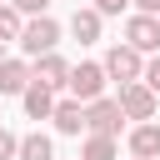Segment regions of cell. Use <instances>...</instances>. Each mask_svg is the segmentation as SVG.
<instances>
[{
	"label": "cell",
	"mask_w": 160,
	"mask_h": 160,
	"mask_svg": "<svg viewBox=\"0 0 160 160\" xmlns=\"http://www.w3.org/2000/svg\"><path fill=\"white\" fill-rule=\"evenodd\" d=\"M30 60L35 55H45V50H55L60 45V25L50 20V15H25V25H20V40H15Z\"/></svg>",
	"instance_id": "6da1fadb"
},
{
	"label": "cell",
	"mask_w": 160,
	"mask_h": 160,
	"mask_svg": "<svg viewBox=\"0 0 160 160\" xmlns=\"http://www.w3.org/2000/svg\"><path fill=\"white\" fill-rule=\"evenodd\" d=\"M120 125H125L120 100H110V95L85 100V130H90V135H120Z\"/></svg>",
	"instance_id": "7a4b0ae2"
},
{
	"label": "cell",
	"mask_w": 160,
	"mask_h": 160,
	"mask_svg": "<svg viewBox=\"0 0 160 160\" xmlns=\"http://www.w3.org/2000/svg\"><path fill=\"white\" fill-rule=\"evenodd\" d=\"M100 65H105V75H110V80H120V85H130V80H140V75H145V55H140L135 45H110Z\"/></svg>",
	"instance_id": "3957f363"
},
{
	"label": "cell",
	"mask_w": 160,
	"mask_h": 160,
	"mask_svg": "<svg viewBox=\"0 0 160 160\" xmlns=\"http://www.w3.org/2000/svg\"><path fill=\"white\" fill-rule=\"evenodd\" d=\"M105 65H95V60H80V65H70V80H65V90L75 95V100H95V95H105Z\"/></svg>",
	"instance_id": "277c9868"
},
{
	"label": "cell",
	"mask_w": 160,
	"mask_h": 160,
	"mask_svg": "<svg viewBox=\"0 0 160 160\" xmlns=\"http://www.w3.org/2000/svg\"><path fill=\"white\" fill-rule=\"evenodd\" d=\"M155 105H160V95H155L145 80L120 85V110H125V120H155Z\"/></svg>",
	"instance_id": "5b68a950"
},
{
	"label": "cell",
	"mask_w": 160,
	"mask_h": 160,
	"mask_svg": "<svg viewBox=\"0 0 160 160\" xmlns=\"http://www.w3.org/2000/svg\"><path fill=\"white\" fill-rule=\"evenodd\" d=\"M125 45H135L140 55H155L160 50V15H130L125 20Z\"/></svg>",
	"instance_id": "8992f818"
},
{
	"label": "cell",
	"mask_w": 160,
	"mask_h": 160,
	"mask_svg": "<svg viewBox=\"0 0 160 160\" xmlns=\"http://www.w3.org/2000/svg\"><path fill=\"white\" fill-rule=\"evenodd\" d=\"M30 75H35L40 85H50V90H65V80H70V65H65V55L45 50V55H35V60H30Z\"/></svg>",
	"instance_id": "52a82bcc"
},
{
	"label": "cell",
	"mask_w": 160,
	"mask_h": 160,
	"mask_svg": "<svg viewBox=\"0 0 160 160\" xmlns=\"http://www.w3.org/2000/svg\"><path fill=\"white\" fill-rule=\"evenodd\" d=\"M50 120H55V130L60 135H80L85 130V100H55V110H50Z\"/></svg>",
	"instance_id": "ba28073f"
},
{
	"label": "cell",
	"mask_w": 160,
	"mask_h": 160,
	"mask_svg": "<svg viewBox=\"0 0 160 160\" xmlns=\"http://www.w3.org/2000/svg\"><path fill=\"white\" fill-rule=\"evenodd\" d=\"M30 80H35L30 75V60H20V55H5L0 60V95H20Z\"/></svg>",
	"instance_id": "9c48e42d"
},
{
	"label": "cell",
	"mask_w": 160,
	"mask_h": 160,
	"mask_svg": "<svg viewBox=\"0 0 160 160\" xmlns=\"http://www.w3.org/2000/svg\"><path fill=\"white\" fill-rule=\"evenodd\" d=\"M20 100H25V115H30V120H50V110H55V90L40 85V80H30V85L20 90Z\"/></svg>",
	"instance_id": "30bf717a"
},
{
	"label": "cell",
	"mask_w": 160,
	"mask_h": 160,
	"mask_svg": "<svg viewBox=\"0 0 160 160\" xmlns=\"http://www.w3.org/2000/svg\"><path fill=\"white\" fill-rule=\"evenodd\" d=\"M130 155H135V160H155V155H160V125H155V120H140V125L130 130Z\"/></svg>",
	"instance_id": "8fae6325"
},
{
	"label": "cell",
	"mask_w": 160,
	"mask_h": 160,
	"mask_svg": "<svg viewBox=\"0 0 160 160\" xmlns=\"http://www.w3.org/2000/svg\"><path fill=\"white\" fill-rule=\"evenodd\" d=\"M100 20H105V15H100L95 5H90V10H75V15H70V35H75L80 45H95V40H100Z\"/></svg>",
	"instance_id": "7c38bea8"
},
{
	"label": "cell",
	"mask_w": 160,
	"mask_h": 160,
	"mask_svg": "<svg viewBox=\"0 0 160 160\" xmlns=\"http://www.w3.org/2000/svg\"><path fill=\"white\" fill-rule=\"evenodd\" d=\"M15 160H55V145H50V135H25L20 140V150H15Z\"/></svg>",
	"instance_id": "4fadbf2b"
},
{
	"label": "cell",
	"mask_w": 160,
	"mask_h": 160,
	"mask_svg": "<svg viewBox=\"0 0 160 160\" xmlns=\"http://www.w3.org/2000/svg\"><path fill=\"white\" fill-rule=\"evenodd\" d=\"M80 160H120V145H115V135H85V150H80Z\"/></svg>",
	"instance_id": "5bb4252c"
},
{
	"label": "cell",
	"mask_w": 160,
	"mask_h": 160,
	"mask_svg": "<svg viewBox=\"0 0 160 160\" xmlns=\"http://www.w3.org/2000/svg\"><path fill=\"white\" fill-rule=\"evenodd\" d=\"M20 25H25V15L0 0V40H20Z\"/></svg>",
	"instance_id": "9a60e30c"
},
{
	"label": "cell",
	"mask_w": 160,
	"mask_h": 160,
	"mask_svg": "<svg viewBox=\"0 0 160 160\" xmlns=\"http://www.w3.org/2000/svg\"><path fill=\"white\" fill-rule=\"evenodd\" d=\"M140 80H145V85H150V90L160 95V50H155V55L145 60V75H140Z\"/></svg>",
	"instance_id": "2e32d148"
},
{
	"label": "cell",
	"mask_w": 160,
	"mask_h": 160,
	"mask_svg": "<svg viewBox=\"0 0 160 160\" xmlns=\"http://www.w3.org/2000/svg\"><path fill=\"white\" fill-rule=\"evenodd\" d=\"M10 5H15L20 15H45V10H50V0H10Z\"/></svg>",
	"instance_id": "e0dca14e"
},
{
	"label": "cell",
	"mask_w": 160,
	"mask_h": 160,
	"mask_svg": "<svg viewBox=\"0 0 160 160\" xmlns=\"http://www.w3.org/2000/svg\"><path fill=\"white\" fill-rule=\"evenodd\" d=\"M15 150H20V140L10 130H0V160H15Z\"/></svg>",
	"instance_id": "ac0fdd59"
},
{
	"label": "cell",
	"mask_w": 160,
	"mask_h": 160,
	"mask_svg": "<svg viewBox=\"0 0 160 160\" xmlns=\"http://www.w3.org/2000/svg\"><path fill=\"white\" fill-rule=\"evenodd\" d=\"M95 10L100 15H120V10H130V0H95Z\"/></svg>",
	"instance_id": "d6986e66"
},
{
	"label": "cell",
	"mask_w": 160,
	"mask_h": 160,
	"mask_svg": "<svg viewBox=\"0 0 160 160\" xmlns=\"http://www.w3.org/2000/svg\"><path fill=\"white\" fill-rule=\"evenodd\" d=\"M130 5H135L140 15H160V0H130Z\"/></svg>",
	"instance_id": "ffe728a7"
},
{
	"label": "cell",
	"mask_w": 160,
	"mask_h": 160,
	"mask_svg": "<svg viewBox=\"0 0 160 160\" xmlns=\"http://www.w3.org/2000/svg\"><path fill=\"white\" fill-rule=\"evenodd\" d=\"M0 60H5V40H0Z\"/></svg>",
	"instance_id": "44dd1931"
}]
</instances>
